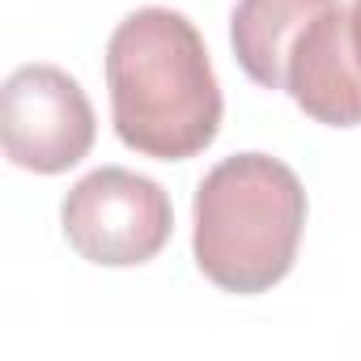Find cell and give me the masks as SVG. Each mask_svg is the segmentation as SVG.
<instances>
[{
    "instance_id": "obj_3",
    "label": "cell",
    "mask_w": 361,
    "mask_h": 361,
    "mask_svg": "<svg viewBox=\"0 0 361 361\" xmlns=\"http://www.w3.org/2000/svg\"><path fill=\"white\" fill-rule=\"evenodd\" d=\"M60 226L81 259L98 268H136L170 243L174 209L149 174L128 166H98L64 196Z\"/></svg>"
},
{
    "instance_id": "obj_7",
    "label": "cell",
    "mask_w": 361,
    "mask_h": 361,
    "mask_svg": "<svg viewBox=\"0 0 361 361\" xmlns=\"http://www.w3.org/2000/svg\"><path fill=\"white\" fill-rule=\"evenodd\" d=\"M348 39H353V56L361 64V0H353V5H348Z\"/></svg>"
},
{
    "instance_id": "obj_1",
    "label": "cell",
    "mask_w": 361,
    "mask_h": 361,
    "mask_svg": "<svg viewBox=\"0 0 361 361\" xmlns=\"http://www.w3.org/2000/svg\"><path fill=\"white\" fill-rule=\"evenodd\" d=\"M111 119L128 149L157 161H188L217 140L221 85L200 30L174 9L128 13L106 43Z\"/></svg>"
},
{
    "instance_id": "obj_4",
    "label": "cell",
    "mask_w": 361,
    "mask_h": 361,
    "mask_svg": "<svg viewBox=\"0 0 361 361\" xmlns=\"http://www.w3.org/2000/svg\"><path fill=\"white\" fill-rule=\"evenodd\" d=\"M98 136L94 106L77 77L56 64H22L0 90L5 157L35 174H64Z\"/></svg>"
},
{
    "instance_id": "obj_5",
    "label": "cell",
    "mask_w": 361,
    "mask_h": 361,
    "mask_svg": "<svg viewBox=\"0 0 361 361\" xmlns=\"http://www.w3.org/2000/svg\"><path fill=\"white\" fill-rule=\"evenodd\" d=\"M285 94L327 128L361 123V64L348 39V9L331 0L319 9L285 56Z\"/></svg>"
},
{
    "instance_id": "obj_2",
    "label": "cell",
    "mask_w": 361,
    "mask_h": 361,
    "mask_svg": "<svg viewBox=\"0 0 361 361\" xmlns=\"http://www.w3.org/2000/svg\"><path fill=\"white\" fill-rule=\"evenodd\" d=\"M306 230L302 178L268 153H234L196 188L192 255L226 293H268L298 259Z\"/></svg>"
},
{
    "instance_id": "obj_6",
    "label": "cell",
    "mask_w": 361,
    "mask_h": 361,
    "mask_svg": "<svg viewBox=\"0 0 361 361\" xmlns=\"http://www.w3.org/2000/svg\"><path fill=\"white\" fill-rule=\"evenodd\" d=\"M331 0H238L230 13V43L243 73L264 90H285V56L302 26Z\"/></svg>"
}]
</instances>
